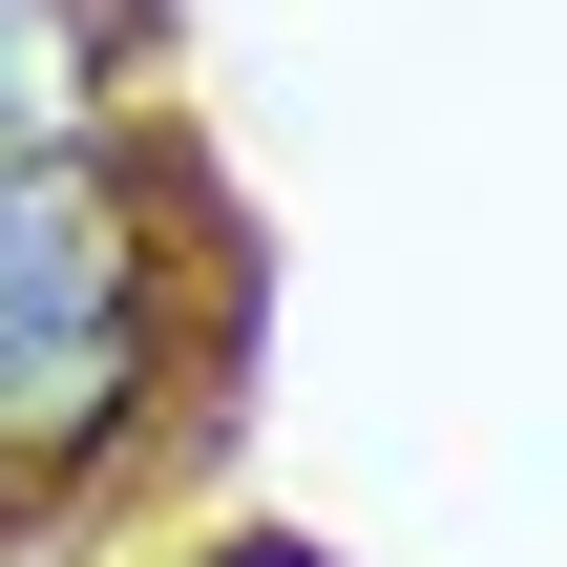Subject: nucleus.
Returning a JSON list of instances; mask_svg holds the SVG:
<instances>
[{
	"mask_svg": "<svg viewBox=\"0 0 567 567\" xmlns=\"http://www.w3.org/2000/svg\"><path fill=\"white\" fill-rule=\"evenodd\" d=\"M147 379H168L147 147H21L0 168V463H84Z\"/></svg>",
	"mask_w": 567,
	"mask_h": 567,
	"instance_id": "1",
	"label": "nucleus"
},
{
	"mask_svg": "<svg viewBox=\"0 0 567 567\" xmlns=\"http://www.w3.org/2000/svg\"><path fill=\"white\" fill-rule=\"evenodd\" d=\"M126 42H147V0H0V168L21 147H105Z\"/></svg>",
	"mask_w": 567,
	"mask_h": 567,
	"instance_id": "2",
	"label": "nucleus"
},
{
	"mask_svg": "<svg viewBox=\"0 0 567 567\" xmlns=\"http://www.w3.org/2000/svg\"><path fill=\"white\" fill-rule=\"evenodd\" d=\"M189 567H316V547H189Z\"/></svg>",
	"mask_w": 567,
	"mask_h": 567,
	"instance_id": "3",
	"label": "nucleus"
}]
</instances>
